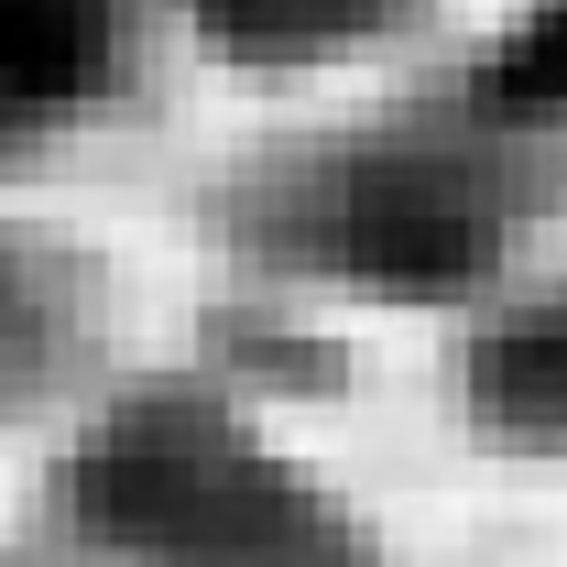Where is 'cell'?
<instances>
[{
  "label": "cell",
  "instance_id": "7a4b0ae2",
  "mask_svg": "<svg viewBox=\"0 0 567 567\" xmlns=\"http://www.w3.org/2000/svg\"><path fill=\"white\" fill-rule=\"evenodd\" d=\"M328 240H339V262H350L360 284L436 295V284H470L492 262L502 218L481 208V186L447 175V164H360Z\"/></svg>",
  "mask_w": 567,
  "mask_h": 567
},
{
  "label": "cell",
  "instance_id": "277c9868",
  "mask_svg": "<svg viewBox=\"0 0 567 567\" xmlns=\"http://www.w3.org/2000/svg\"><path fill=\"white\" fill-rule=\"evenodd\" d=\"M481 415L524 425V436H567V295L513 317L492 350H481Z\"/></svg>",
  "mask_w": 567,
  "mask_h": 567
},
{
  "label": "cell",
  "instance_id": "5b68a950",
  "mask_svg": "<svg viewBox=\"0 0 567 567\" xmlns=\"http://www.w3.org/2000/svg\"><path fill=\"white\" fill-rule=\"evenodd\" d=\"M229 44L251 55H317V44H350V33H382L404 0H197Z\"/></svg>",
  "mask_w": 567,
  "mask_h": 567
},
{
  "label": "cell",
  "instance_id": "6da1fadb",
  "mask_svg": "<svg viewBox=\"0 0 567 567\" xmlns=\"http://www.w3.org/2000/svg\"><path fill=\"white\" fill-rule=\"evenodd\" d=\"M76 524L153 567H350V535L240 425L153 404L76 458Z\"/></svg>",
  "mask_w": 567,
  "mask_h": 567
},
{
  "label": "cell",
  "instance_id": "8992f818",
  "mask_svg": "<svg viewBox=\"0 0 567 567\" xmlns=\"http://www.w3.org/2000/svg\"><path fill=\"white\" fill-rule=\"evenodd\" d=\"M481 110L492 121H567V0H546L492 66H481Z\"/></svg>",
  "mask_w": 567,
  "mask_h": 567
},
{
  "label": "cell",
  "instance_id": "3957f363",
  "mask_svg": "<svg viewBox=\"0 0 567 567\" xmlns=\"http://www.w3.org/2000/svg\"><path fill=\"white\" fill-rule=\"evenodd\" d=\"M121 0H0V142H44L121 76Z\"/></svg>",
  "mask_w": 567,
  "mask_h": 567
}]
</instances>
